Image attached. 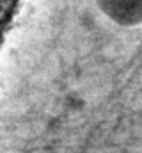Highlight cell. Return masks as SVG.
<instances>
[{
    "mask_svg": "<svg viewBox=\"0 0 142 153\" xmlns=\"http://www.w3.org/2000/svg\"><path fill=\"white\" fill-rule=\"evenodd\" d=\"M96 4L117 25L133 27L142 23V0H96Z\"/></svg>",
    "mask_w": 142,
    "mask_h": 153,
    "instance_id": "obj_1",
    "label": "cell"
}]
</instances>
